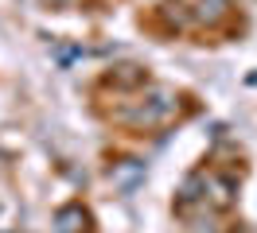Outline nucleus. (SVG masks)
I'll list each match as a JSON object with an SVG mask.
<instances>
[{"label":"nucleus","instance_id":"nucleus-2","mask_svg":"<svg viewBox=\"0 0 257 233\" xmlns=\"http://www.w3.org/2000/svg\"><path fill=\"white\" fill-rule=\"evenodd\" d=\"M55 225H59V233H86L90 229V214L82 210L78 202H70V206H63L55 214Z\"/></svg>","mask_w":257,"mask_h":233},{"label":"nucleus","instance_id":"nucleus-3","mask_svg":"<svg viewBox=\"0 0 257 233\" xmlns=\"http://www.w3.org/2000/svg\"><path fill=\"white\" fill-rule=\"evenodd\" d=\"M109 179L121 186V190H128L133 183H141V179H145V163H141V159H121V163H113Z\"/></svg>","mask_w":257,"mask_h":233},{"label":"nucleus","instance_id":"nucleus-5","mask_svg":"<svg viewBox=\"0 0 257 233\" xmlns=\"http://www.w3.org/2000/svg\"><path fill=\"white\" fill-rule=\"evenodd\" d=\"M195 16H199V20H218V16H222V0H203Z\"/></svg>","mask_w":257,"mask_h":233},{"label":"nucleus","instance_id":"nucleus-6","mask_svg":"<svg viewBox=\"0 0 257 233\" xmlns=\"http://www.w3.org/2000/svg\"><path fill=\"white\" fill-rule=\"evenodd\" d=\"M47 4H51V8H59V4H70V0H47Z\"/></svg>","mask_w":257,"mask_h":233},{"label":"nucleus","instance_id":"nucleus-1","mask_svg":"<svg viewBox=\"0 0 257 233\" xmlns=\"http://www.w3.org/2000/svg\"><path fill=\"white\" fill-rule=\"evenodd\" d=\"M176 109H179V97H176V93H172V90H156L152 101H145L141 109L125 113V121L137 124V128H152V124L172 121V117H176Z\"/></svg>","mask_w":257,"mask_h":233},{"label":"nucleus","instance_id":"nucleus-4","mask_svg":"<svg viewBox=\"0 0 257 233\" xmlns=\"http://www.w3.org/2000/svg\"><path fill=\"white\" fill-rule=\"evenodd\" d=\"M109 82H117V86H145L148 74L141 70V66H133V62H128V66H117V70H113Z\"/></svg>","mask_w":257,"mask_h":233}]
</instances>
